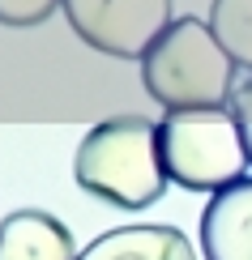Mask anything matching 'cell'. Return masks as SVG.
<instances>
[{"label": "cell", "instance_id": "6da1fadb", "mask_svg": "<svg viewBox=\"0 0 252 260\" xmlns=\"http://www.w3.org/2000/svg\"><path fill=\"white\" fill-rule=\"evenodd\" d=\"M146 94L167 111H210L231 107L239 90V64L222 51L210 21L175 17L141 60Z\"/></svg>", "mask_w": 252, "mask_h": 260}, {"label": "cell", "instance_id": "7a4b0ae2", "mask_svg": "<svg viewBox=\"0 0 252 260\" xmlns=\"http://www.w3.org/2000/svg\"><path fill=\"white\" fill-rule=\"evenodd\" d=\"M73 179L90 197L120 209H146L167 192V167L158 149V124L146 115H116L81 137L73 158Z\"/></svg>", "mask_w": 252, "mask_h": 260}, {"label": "cell", "instance_id": "3957f363", "mask_svg": "<svg viewBox=\"0 0 252 260\" xmlns=\"http://www.w3.org/2000/svg\"><path fill=\"white\" fill-rule=\"evenodd\" d=\"M158 149L167 179L188 192H222L248 171V145L231 107L167 111L158 124Z\"/></svg>", "mask_w": 252, "mask_h": 260}, {"label": "cell", "instance_id": "277c9868", "mask_svg": "<svg viewBox=\"0 0 252 260\" xmlns=\"http://www.w3.org/2000/svg\"><path fill=\"white\" fill-rule=\"evenodd\" d=\"M73 35L116 60H146V51L171 26V0H64Z\"/></svg>", "mask_w": 252, "mask_h": 260}, {"label": "cell", "instance_id": "5b68a950", "mask_svg": "<svg viewBox=\"0 0 252 260\" xmlns=\"http://www.w3.org/2000/svg\"><path fill=\"white\" fill-rule=\"evenodd\" d=\"M205 260H252V179L214 192L201 209Z\"/></svg>", "mask_w": 252, "mask_h": 260}, {"label": "cell", "instance_id": "8992f818", "mask_svg": "<svg viewBox=\"0 0 252 260\" xmlns=\"http://www.w3.org/2000/svg\"><path fill=\"white\" fill-rule=\"evenodd\" d=\"M77 260H197V252L184 239V231L141 222V226H116V231L98 235L94 243H86L77 252Z\"/></svg>", "mask_w": 252, "mask_h": 260}, {"label": "cell", "instance_id": "52a82bcc", "mask_svg": "<svg viewBox=\"0 0 252 260\" xmlns=\"http://www.w3.org/2000/svg\"><path fill=\"white\" fill-rule=\"evenodd\" d=\"M0 260H77L73 235L43 209H17L0 222Z\"/></svg>", "mask_w": 252, "mask_h": 260}, {"label": "cell", "instance_id": "ba28073f", "mask_svg": "<svg viewBox=\"0 0 252 260\" xmlns=\"http://www.w3.org/2000/svg\"><path fill=\"white\" fill-rule=\"evenodd\" d=\"M210 30L222 43V51L252 77V0H214Z\"/></svg>", "mask_w": 252, "mask_h": 260}, {"label": "cell", "instance_id": "9c48e42d", "mask_svg": "<svg viewBox=\"0 0 252 260\" xmlns=\"http://www.w3.org/2000/svg\"><path fill=\"white\" fill-rule=\"evenodd\" d=\"M64 0H0V21L5 26H39L47 21Z\"/></svg>", "mask_w": 252, "mask_h": 260}, {"label": "cell", "instance_id": "30bf717a", "mask_svg": "<svg viewBox=\"0 0 252 260\" xmlns=\"http://www.w3.org/2000/svg\"><path fill=\"white\" fill-rule=\"evenodd\" d=\"M231 115L239 120V133H244V145H248V162H252V77L239 81V90L231 99Z\"/></svg>", "mask_w": 252, "mask_h": 260}]
</instances>
